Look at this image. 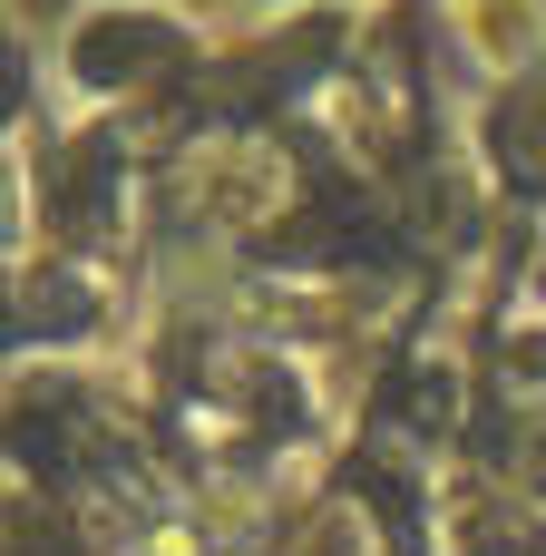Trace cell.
Returning a JSON list of instances; mask_svg holds the SVG:
<instances>
[{
    "mask_svg": "<svg viewBox=\"0 0 546 556\" xmlns=\"http://www.w3.org/2000/svg\"><path fill=\"white\" fill-rule=\"evenodd\" d=\"M147 49H166V29H127V20H107V29H88V39H78V68L107 88V78H127Z\"/></svg>",
    "mask_w": 546,
    "mask_h": 556,
    "instance_id": "obj_1",
    "label": "cell"
},
{
    "mask_svg": "<svg viewBox=\"0 0 546 556\" xmlns=\"http://www.w3.org/2000/svg\"><path fill=\"white\" fill-rule=\"evenodd\" d=\"M10 108H20V59L0 49V117H10Z\"/></svg>",
    "mask_w": 546,
    "mask_h": 556,
    "instance_id": "obj_2",
    "label": "cell"
}]
</instances>
